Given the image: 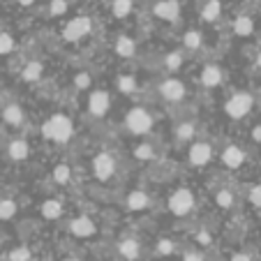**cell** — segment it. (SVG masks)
I'll return each instance as SVG.
<instances>
[{"mask_svg":"<svg viewBox=\"0 0 261 261\" xmlns=\"http://www.w3.org/2000/svg\"><path fill=\"white\" fill-rule=\"evenodd\" d=\"M42 134L56 143H67L74 134L72 120H69L65 114H54L44 125H42Z\"/></svg>","mask_w":261,"mask_h":261,"instance_id":"6da1fadb","label":"cell"},{"mask_svg":"<svg viewBox=\"0 0 261 261\" xmlns=\"http://www.w3.org/2000/svg\"><path fill=\"white\" fill-rule=\"evenodd\" d=\"M252 107H254V97H252L250 93H233L231 97L227 99V104H224V111H227L229 118L233 120H241L245 118L247 114L252 111Z\"/></svg>","mask_w":261,"mask_h":261,"instance_id":"7a4b0ae2","label":"cell"},{"mask_svg":"<svg viewBox=\"0 0 261 261\" xmlns=\"http://www.w3.org/2000/svg\"><path fill=\"white\" fill-rule=\"evenodd\" d=\"M125 125L132 134H146L153 129V116L148 114L143 107H134L127 111V118H125Z\"/></svg>","mask_w":261,"mask_h":261,"instance_id":"3957f363","label":"cell"},{"mask_svg":"<svg viewBox=\"0 0 261 261\" xmlns=\"http://www.w3.org/2000/svg\"><path fill=\"white\" fill-rule=\"evenodd\" d=\"M194 208V192L188 188H178L176 192L169 197V211L173 215L182 217V215H190Z\"/></svg>","mask_w":261,"mask_h":261,"instance_id":"277c9868","label":"cell"},{"mask_svg":"<svg viewBox=\"0 0 261 261\" xmlns=\"http://www.w3.org/2000/svg\"><path fill=\"white\" fill-rule=\"evenodd\" d=\"M90 30H93V21L88 16H74L63 28V37L67 42H79V40H84Z\"/></svg>","mask_w":261,"mask_h":261,"instance_id":"5b68a950","label":"cell"},{"mask_svg":"<svg viewBox=\"0 0 261 261\" xmlns=\"http://www.w3.org/2000/svg\"><path fill=\"white\" fill-rule=\"evenodd\" d=\"M93 173H95V178H97V180L107 182L109 178H114V173H116V160L111 158L109 153L95 155V158H93Z\"/></svg>","mask_w":261,"mask_h":261,"instance_id":"8992f818","label":"cell"},{"mask_svg":"<svg viewBox=\"0 0 261 261\" xmlns=\"http://www.w3.org/2000/svg\"><path fill=\"white\" fill-rule=\"evenodd\" d=\"M153 14L158 16V19L173 23V21H178V16H180V3H178V0H158L153 7Z\"/></svg>","mask_w":261,"mask_h":261,"instance_id":"52a82bcc","label":"cell"},{"mask_svg":"<svg viewBox=\"0 0 261 261\" xmlns=\"http://www.w3.org/2000/svg\"><path fill=\"white\" fill-rule=\"evenodd\" d=\"M109 107H111V95H109L107 90H95V93H90V97H88V111L95 116V118H102V116H107Z\"/></svg>","mask_w":261,"mask_h":261,"instance_id":"ba28073f","label":"cell"},{"mask_svg":"<svg viewBox=\"0 0 261 261\" xmlns=\"http://www.w3.org/2000/svg\"><path fill=\"white\" fill-rule=\"evenodd\" d=\"M185 84H182L180 79H167L162 81V86H160V95H162L167 102H180L182 97H185Z\"/></svg>","mask_w":261,"mask_h":261,"instance_id":"9c48e42d","label":"cell"},{"mask_svg":"<svg viewBox=\"0 0 261 261\" xmlns=\"http://www.w3.org/2000/svg\"><path fill=\"white\" fill-rule=\"evenodd\" d=\"M211 158H213V146L206 141L194 143V146L190 148V155H188L192 167H206V164L211 162Z\"/></svg>","mask_w":261,"mask_h":261,"instance_id":"30bf717a","label":"cell"},{"mask_svg":"<svg viewBox=\"0 0 261 261\" xmlns=\"http://www.w3.org/2000/svg\"><path fill=\"white\" fill-rule=\"evenodd\" d=\"M95 222L90 220L88 215H79V217H74L72 222H69V231L74 233V236H79V238H88L95 233Z\"/></svg>","mask_w":261,"mask_h":261,"instance_id":"8fae6325","label":"cell"},{"mask_svg":"<svg viewBox=\"0 0 261 261\" xmlns=\"http://www.w3.org/2000/svg\"><path fill=\"white\" fill-rule=\"evenodd\" d=\"M118 254L125 261H139L141 259V243L137 238H123L118 243Z\"/></svg>","mask_w":261,"mask_h":261,"instance_id":"7c38bea8","label":"cell"},{"mask_svg":"<svg viewBox=\"0 0 261 261\" xmlns=\"http://www.w3.org/2000/svg\"><path fill=\"white\" fill-rule=\"evenodd\" d=\"M245 162V150L241 146H227L224 153H222V164L229 169H238Z\"/></svg>","mask_w":261,"mask_h":261,"instance_id":"4fadbf2b","label":"cell"},{"mask_svg":"<svg viewBox=\"0 0 261 261\" xmlns=\"http://www.w3.org/2000/svg\"><path fill=\"white\" fill-rule=\"evenodd\" d=\"M222 81H224L222 67H217V65H206V67L201 69V84L206 86V88H217Z\"/></svg>","mask_w":261,"mask_h":261,"instance_id":"5bb4252c","label":"cell"},{"mask_svg":"<svg viewBox=\"0 0 261 261\" xmlns=\"http://www.w3.org/2000/svg\"><path fill=\"white\" fill-rule=\"evenodd\" d=\"M7 155H10V160H14V162H23V160H28L30 155V146L25 139H14V141H10V146H7Z\"/></svg>","mask_w":261,"mask_h":261,"instance_id":"9a60e30c","label":"cell"},{"mask_svg":"<svg viewBox=\"0 0 261 261\" xmlns=\"http://www.w3.org/2000/svg\"><path fill=\"white\" fill-rule=\"evenodd\" d=\"M125 206H127L129 211H146V208L150 206V197H148L146 192H141V190H134V192L127 194Z\"/></svg>","mask_w":261,"mask_h":261,"instance_id":"2e32d148","label":"cell"},{"mask_svg":"<svg viewBox=\"0 0 261 261\" xmlns=\"http://www.w3.org/2000/svg\"><path fill=\"white\" fill-rule=\"evenodd\" d=\"M3 120H5L7 125H21L23 123V109L19 107V104H7L5 109H3Z\"/></svg>","mask_w":261,"mask_h":261,"instance_id":"e0dca14e","label":"cell"},{"mask_svg":"<svg viewBox=\"0 0 261 261\" xmlns=\"http://www.w3.org/2000/svg\"><path fill=\"white\" fill-rule=\"evenodd\" d=\"M116 54H118L120 58H132V56L137 54V44H134L132 37H127V35H120L118 42H116Z\"/></svg>","mask_w":261,"mask_h":261,"instance_id":"ac0fdd59","label":"cell"},{"mask_svg":"<svg viewBox=\"0 0 261 261\" xmlns=\"http://www.w3.org/2000/svg\"><path fill=\"white\" fill-rule=\"evenodd\" d=\"M42 72H44V65H42L40 60H33V63H28L23 69H21V79L33 84V81H40Z\"/></svg>","mask_w":261,"mask_h":261,"instance_id":"d6986e66","label":"cell"},{"mask_svg":"<svg viewBox=\"0 0 261 261\" xmlns=\"http://www.w3.org/2000/svg\"><path fill=\"white\" fill-rule=\"evenodd\" d=\"M60 215H63V203L58 199H46L42 203V217L44 220H58Z\"/></svg>","mask_w":261,"mask_h":261,"instance_id":"ffe728a7","label":"cell"},{"mask_svg":"<svg viewBox=\"0 0 261 261\" xmlns=\"http://www.w3.org/2000/svg\"><path fill=\"white\" fill-rule=\"evenodd\" d=\"M222 14V3L220 0H208L206 5H203L201 10V19L208 21V23H213V21H217Z\"/></svg>","mask_w":261,"mask_h":261,"instance_id":"44dd1931","label":"cell"},{"mask_svg":"<svg viewBox=\"0 0 261 261\" xmlns=\"http://www.w3.org/2000/svg\"><path fill=\"white\" fill-rule=\"evenodd\" d=\"M233 33H236L238 37H250V35L254 33V21H252L250 16H238V19L233 21Z\"/></svg>","mask_w":261,"mask_h":261,"instance_id":"7402d4cb","label":"cell"},{"mask_svg":"<svg viewBox=\"0 0 261 261\" xmlns=\"http://www.w3.org/2000/svg\"><path fill=\"white\" fill-rule=\"evenodd\" d=\"M132 10H134L132 0H114V3H111V14H114L116 19H125V16H129Z\"/></svg>","mask_w":261,"mask_h":261,"instance_id":"603a6c76","label":"cell"},{"mask_svg":"<svg viewBox=\"0 0 261 261\" xmlns=\"http://www.w3.org/2000/svg\"><path fill=\"white\" fill-rule=\"evenodd\" d=\"M201 44H203V40H201V33H199V30H188V33L182 35V46H185V49L197 51V49H201Z\"/></svg>","mask_w":261,"mask_h":261,"instance_id":"cb8c5ba5","label":"cell"},{"mask_svg":"<svg viewBox=\"0 0 261 261\" xmlns=\"http://www.w3.org/2000/svg\"><path fill=\"white\" fill-rule=\"evenodd\" d=\"M118 90L123 95H132L137 90V79H134L132 74H120L118 76Z\"/></svg>","mask_w":261,"mask_h":261,"instance_id":"d4e9b609","label":"cell"},{"mask_svg":"<svg viewBox=\"0 0 261 261\" xmlns=\"http://www.w3.org/2000/svg\"><path fill=\"white\" fill-rule=\"evenodd\" d=\"M16 215L14 199H0V220H12Z\"/></svg>","mask_w":261,"mask_h":261,"instance_id":"484cf974","label":"cell"},{"mask_svg":"<svg viewBox=\"0 0 261 261\" xmlns=\"http://www.w3.org/2000/svg\"><path fill=\"white\" fill-rule=\"evenodd\" d=\"M69 178H72V171H69L67 164H58V167L54 169V180L58 182V185H67Z\"/></svg>","mask_w":261,"mask_h":261,"instance_id":"4316f807","label":"cell"},{"mask_svg":"<svg viewBox=\"0 0 261 261\" xmlns=\"http://www.w3.org/2000/svg\"><path fill=\"white\" fill-rule=\"evenodd\" d=\"M134 158L141 160V162H150V160L155 158L153 146H148V143H141V146H137V148H134Z\"/></svg>","mask_w":261,"mask_h":261,"instance_id":"83f0119b","label":"cell"},{"mask_svg":"<svg viewBox=\"0 0 261 261\" xmlns=\"http://www.w3.org/2000/svg\"><path fill=\"white\" fill-rule=\"evenodd\" d=\"M180 65H182V54H180V51H171V54L164 58V67H167L169 72L180 69Z\"/></svg>","mask_w":261,"mask_h":261,"instance_id":"f1b7e54d","label":"cell"},{"mask_svg":"<svg viewBox=\"0 0 261 261\" xmlns=\"http://www.w3.org/2000/svg\"><path fill=\"white\" fill-rule=\"evenodd\" d=\"M14 51V37L10 33H0V56H7Z\"/></svg>","mask_w":261,"mask_h":261,"instance_id":"f546056e","label":"cell"},{"mask_svg":"<svg viewBox=\"0 0 261 261\" xmlns=\"http://www.w3.org/2000/svg\"><path fill=\"white\" fill-rule=\"evenodd\" d=\"M7 256H10V261H30V259H33V254H30V250L25 245L14 247V250H12Z\"/></svg>","mask_w":261,"mask_h":261,"instance_id":"4dcf8cb0","label":"cell"},{"mask_svg":"<svg viewBox=\"0 0 261 261\" xmlns=\"http://www.w3.org/2000/svg\"><path fill=\"white\" fill-rule=\"evenodd\" d=\"M176 137L180 139V141H188V139L194 137V123H180L176 127Z\"/></svg>","mask_w":261,"mask_h":261,"instance_id":"1f68e13d","label":"cell"},{"mask_svg":"<svg viewBox=\"0 0 261 261\" xmlns=\"http://www.w3.org/2000/svg\"><path fill=\"white\" fill-rule=\"evenodd\" d=\"M215 201H217V206H220V208H231L233 206L231 190H220V192H217V197H215Z\"/></svg>","mask_w":261,"mask_h":261,"instance_id":"d6a6232c","label":"cell"},{"mask_svg":"<svg viewBox=\"0 0 261 261\" xmlns=\"http://www.w3.org/2000/svg\"><path fill=\"white\" fill-rule=\"evenodd\" d=\"M65 12H67V0H51V7H49L51 16H63Z\"/></svg>","mask_w":261,"mask_h":261,"instance_id":"836d02e7","label":"cell"},{"mask_svg":"<svg viewBox=\"0 0 261 261\" xmlns=\"http://www.w3.org/2000/svg\"><path fill=\"white\" fill-rule=\"evenodd\" d=\"M173 250H176L173 241H169V238H162V241H158V254L169 256V254H173Z\"/></svg>","mask_w":261,"mask_h":261,"instance_id":"e575fe53","label":"cell"},{"mask_svg":"<svg viewBox=\"0 0 261 261\" xmlns=\"http://www.w3.org/2000/svg\"><path fill=\"white\" fill-rule=\"evenodd\" d=\"M74 86L79 90H86L90 86V74L88 72H79L76 76H74Z\"/></svg>","mask_w":261,"mask_h":261,"instance_id":"d590c367","label":"cell"},{"mask_svg":"<svg viewBox=\"0 0 261 261\" xmlns=\"http://www.w3.org/2000/svg\"><path fill=\"white\" fill-rule=\"evenodd\" d=\"M250 201L254 203L256 208H261V182H259V185H254V188L250 190Z\"/></svg>","mask_w":261,"mask_h":261,"instance_id":"8d00e7d4","label":"cell"},{"mask_svg":"<svg viewBox=\"0 0 261 261\" xmlns=\"http://www.w3.org/2000/svg\"><path fill=\"white\" fill-rule=\"evenodd\" d=\"M197 243H199V245H211V243H213V236H211L208 231H199V233H197Z\"/></svg>","mask_w":261,"mask_h":261,"instance_id":"74e56055","label":"cell"},{"mask_svg":"<svg viewBox=\"0 0 261 261\" xmlns=\"http://www.w3.org/2000/svg\"><path fill=\"white\" fill-rule=\"evenodd\" d=\"M182 261H203V256L199 254V252H185Z\"/></svg>","mask_w":261,"mask_h":261,"instance_id":"f35d334b","label":"cell"},{"mask_svg":"<svg viewBox=\"0 0 261 261\" xmlns=\"http://www.w3.org/2000/svg\"><path fill=\"white\" fill-rule=\"evenodd\" d=\"M231 261H252V259H250V254H243V252H238V254L231 256Z\"/></svg>","mask_w":261,"mask_h":261,"instance_id":"ab89813d","label":"cell"},{"mask_svg":"<svg viewBox=\"0 0 261 261\" xmlns=\"http://www.w3.org/2000/svg\"><path fill=\"white\" fill-rule=\"evenodd\" d=\"M252 139H254V141H261V125H256V127L252 129Z\"/></svg>","mask_w":261,"mask_h":261,"instance_id":"60d3db41","label":"cell"},{"mask_svg":"<svg viewBox=\"0 0 261 261\" xmlns=\"http://www.w3.org/2000/svg\"><path fill=\"white\" fill-rule=\"evenodd\" d=\"M16 3H19V5H23V7H28V5H33L35 0H16Z\"/></svg>","mask_w":261,"mask_h":261,"instance_id":"b9f144b4","label":"cell"},{"mask_svg":"<svg viewBox=\"0 0 261 261\" xmlns=\"http://www.w3.org/2000/svg\"><path fill=\"white\" fill-rule=\"evenodd\" d=\"M256 65H259V67H261V54H259V58H256Z\"/></svg>","mask_w":261,"mask_h":261,"instance_id":"7bdbcfd3","label":"cell"},{"mask_svg":"<svg viewBox=\"0 0 261 261\" xmlns=\"http://www.w3.org/2000/svg\"><path fill=\"white\" fill-rule=\"evenodd\" d=\"M65 261H79V259H65Z\"/></svg>","mask_w":261,"mask_h":261,"instance_id":"ee69618b","label":"cell"}]
</instances>
